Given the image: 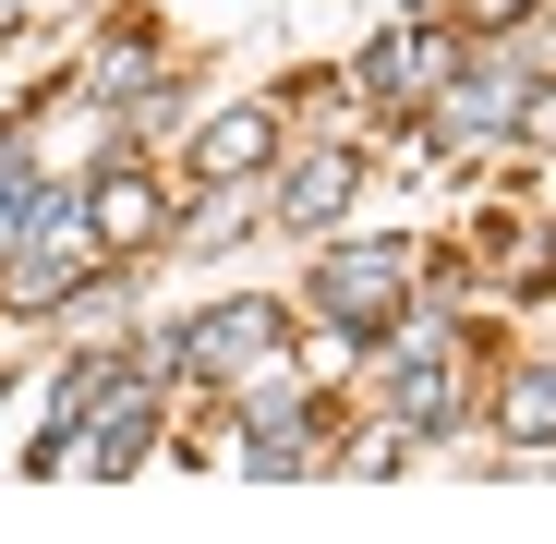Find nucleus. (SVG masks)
<instances>
[{"instance_id": "nucleus-1", "label": "nucleus", "mask_w": 556, "mask_h": 544, "mask_svg": "<svg viewBox=\"0 0 556 544\" xmlns=\"http://www.w3.org/2000/svg\"><path fill=\"white\" fill-rule=\"evenodd\" d=\"M400 291H412V254H400V242H351V254L315 266V303H327L339 327H376V315L400 327Z\"/></svg>"}, {"instance_id": "nucleus-2", "label": "nucleus", "mask_w": 556, "mask_h": 544, "mask_svg": "<svg viewBox=\"0 0 556 544\" xmlns=\"http://www.w3.org/2000/svg\"><path fill=\"white\" fill-rule=\"evenodd\" d=\"M181 351H194L206 376L230 388V376H266V363L291 351V327H278V303H218V315H206L194 339H181Z\"/></svg>"}, {"instance_id": "nucleus-3", "label": "nucleus", "mask_w": 556, "mask_h": 544, "mask_svg": "<svg viewBox=\"0 0 556 544\" xmlns=\"http://www.w3.org/2000/svg\"><path fill=\"white\" fill-rule=\"evenodd\" d=\"M459 73V37H435V25H412V37H376V49H363V98H435V85Z\"/></svg>"}, {"instance_id": "nucleus-4", "label": "nucleus", "mask_w": 556, "mask_h": 544, "mask_svg": "<svg viewBox=\"0 0 556 544\" xmlns=\"http://www.w3.org/2000/svg\"><path fill=\"white\" fill-rule=\"evenodd\" d=\"M157 230H169V194H157L146 169H110L98 194H85V242H98V254L110 242H157Z\"/></svg>"}, {"instance_id": "nucleus-5", "label": "nucleus", "mask_w": 556, "mask_h": 544, "mask_svg": "<svg viewBox=\"0 0 556 544\" xmlns=\"http://www.w3.org/2000/svg\"><path fill=\"white\" fill-rule=\"evenodd\" d=\"M351 181H363V157H351V146H315V157H303L291 181H278V218H291V230H339Z\"/></svg>"}, {"instance_id": "nucleus-6", "label": "nucleus", "mask_w": 556, "mask_h": 544, "mask_svg": "<svg viewBox=\"0 0 556 544\" xmlns=\"http://www.w3.org/2000/svg\"><path fill=\"white\" fill-rule=\"evenodd\" d=\"M459 376H447V327H400V423H447Z\"/></svg>"}, {"instance_id": "nucleus-7", "label": "nucleus", "mask_w": 556, "mask_h": 544, "mask_svg": "<svg viewBox=\"0 0 556 544\" xmlns=\"http://www.w3.org/2000/svg\"><path fill=\"white\" fill-rule=\"evenodd\" d=\"M266 146H278V110H218V122L194 134V169H206V181H254Z\"/></svg>"}, {"instance_id": "nucleus-8", "label": "nucleus", "mask_w": 556, "mask_h": 544, "mask_svg": "<svg viewBox=\"0 0 556 544\" xmlns=\"http://www.w3.org/2000/svg\"><path fill=\"white\" fill-rule=\"evenodd\" d=\"M508 110H520V85H508V73H472V85L447 98V146H484V134H508Z\"/></svg>"}, {"instance_id": "nucleus-9", "label": "nucleus", "mask_w": 556, "mask_h": 544, "mask_svg": "<svg viewBox=\"0 0 556 544\" xmlns=\"http://www.w3.org/2000/svg\"><path fill=\"white\" fill-rule=\"evenodd\" d=\"M508 435H532V447H556V363H532V376L508 388Z\"/></svg>"}, {"instance_id": "nucleus-10", "label": "nucleus", "mask_w": 556, "mask_h": 544, "mask_svg": "<svg viewBox=\"0 0 556 544\" xmlns=\"http://www.w3.org/2000/svg\"><path fill=\"white\" fill-rule=\"evenodd\" d=\"M85 85H98V98H146V85H157V61L122 37V49H85Z\"/></svg>"}, {"instance_id": "nucleus-11", "label": "nucleus", "mask_w": 556, "mask_h": 544, "mask_svg": "<svg viewBox=\"0 0 556 544\" xmlns=\"http://www.w3.org/2000/svg\"><path fill=\"white\" fill-rule=\"evenodd\" d=\"M508 122H520L532 146H556V85H520V110H508Z\"/></svg>"}]
</instances>
